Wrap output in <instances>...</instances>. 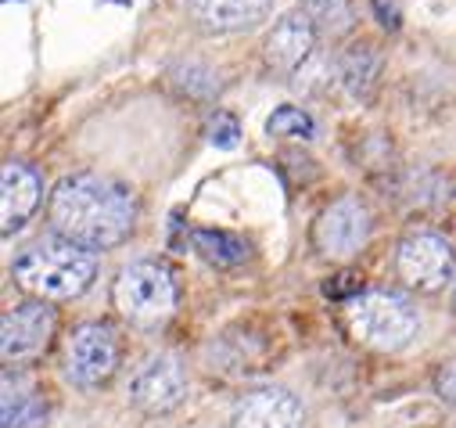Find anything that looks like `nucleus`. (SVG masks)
<instances>
[{
	"instance_id": "obj_1",
	"label": "nucleus",
	"mask_w": 456,
	"mask_h": 428,
	"mask_svg": "<svg viewBox=\"0 0 456 428\" xmlns=\"http://www.w3.org/2000/svg\"><path fill=\"white\" fill-rule=\"evenodd\" d=\"M137 205L130 191L97 173H72L51 194L54 227L83 249H111L134 231Z\"/></svg>"
},
{
	"instance_id": "obj_8",
	"label": "nucleus",
	"mask_w": 456,
	"mask_h": 428,
	"mask_svg": "<svg viewBox=\"0 0 456 428\" xmlns=\"http://www.w3.org/2000/svg\"><path fill=\"white\" fill-rule=\"evenodd\" d=\"M367 235H370V217L367 209L356 202V198H338L330 202L320 220L313 227V242L323 256L330 259H349L356 256L363 245H367Z\"/></svg>"
},
{
	"instance_id": "obj_3",
	"label": "nucleus",
	"mask_w": 456,
	"mask_h": 428,
	"mask_svg": "<svg viewBox=\"0 0 456 428\" xmlns=\"http://www.w3.org/2000/svg\"><path fill=\"white\" fill-rule=\"evenodd\" d=\"M349 328L363 346L395 353V350L410 346L420 320H417V309L399 292L374 288V292L349 299Z\"/></svg>"
},
{
	"instance_id": "obj_22",
	"label": "nucleus",
	"mask_w": 456,
	"mask_h": 428,
	"mask_svg": "<svg viewBox=\"0 0 456 428\" xmlns=\"http://www.w3.org/2000/svg\"><path fill=\"white\" fill-rule=\"evenodd\" d=\"M374 12H378V19H381L385 29H399V12L388 4V0H374Z\"/></svg>"
},
{
	"instance_id": "obj_18",
	"label": "nucleus",
	"mask_w": 456,
	"mask_h": 428,
	"mask_svg": "<svg viewBox=\"0 0 456 428\" xmlns=\"http://www.w3.org/2000/svg\"><path fill=\"white\" fill-rule=\"evenodd\" d=\"M367 58V47H353V54L346 58V83L356 97H367V86H370V72L360 65Z\"/></svg>"
},
{
	"instance_id": "obj_12",
	"label": "nucleus",
	"mask_w": 456,
	"mask_h": 428,
	"mask_svg": "<svg viewBox=\"0 0 456 428\" xmlns=\"http://www.w3.org/2000/svg\"><path fill=\"white\" fill-rule=\"evenodd\" d=\"M313 44H316V26H313V19H309L305 12H291V15H284V19L270 29V37H266V62H270L273 69H281V72H291V69H298V65L309 58Z\"/></svg>"
},
{
	"instance_id": "obj_19",
	"label": "nucleus",
	"mask_w": 456,
	"mask_h": 428,
	"mask_svg": "<svg viewBox=\"0 0 456 428\" xmlns=\"http://www.w3.org/2000/svg\"><path fill=\"white\" fill-rule=\"evenodd\" d=\"M238 137H241L238 119H231V116H216V119H212V127H208V141H212L216 148H234Z\"/></svg>"
},
{
	"instance_id": "obj_4",
	"label": "nucleus",
	"mask_w": 456,
	"mask_h": 428,
	"mask_svg": "<svg viewBox=\"0 0 456 428\" xmlns=\"http://www.w3.org/2000/svg\"><path fill=\"white\" fill-rule=\"evenodd\" d=\"M111 295H116V309L134 325H162L176 309V284L159 263H130Z\"/></svg>"
},
{
	"instance_id": "obj_5",
	"label": "nucleus",
	"mask_w": 456,
	"mask_h": 428,
	"mask_svg": "<svg viewBox=\"0 0 456 428\" xmlns=\"http://www.w3.org/2000/svg\"><path fill=\"white\" fill-rule=\"evenodd\" d=\"M395 270L410 288L438 292L445 281H452L456 252L438 235H410L395 252Z\"/></svg>"
},
{
	"instance_id": "obj_20",
	"label": "nucleus",
	"mask_w": 456,
	"mask_h": 428,
	"mask_svg": "<svg viewBox=\"0 0 456 428\" xmlns=\"http://www.w3.org/2000/svg\"><path fill=\"white\" fill-rule=\"evenodd\" d=\"M323 295H330V299H346V295H363V277L360 274H338L334 281H327L323 284Z\"/></svg>"
},
{
	"instance_id": "obj_16",
	"label": "nucleus",
	"mask_w": 456,
	"mask_h": 428,
	"mask_svg": "<svg viewBox=\"0 0 456 428\" xmlns=\"http://www.w3.org/2000/svg\"><path fill=\"white\" fill-rule=\"evenodd\" d=\"M302 8L313 19V26H323L327 33H346L353 26L349 0H302Z\"/></svg>"
},
{
	"instance_id": "obj_23",
	"label": "nucleus",
	"mask_w": 456,
	"mask_h": 428,
	"mask_svg": "<svg viewBox=\"0 0 456 428\" xmlns=\"http://www.w3.org/2000/svg\"><path fill=\"white\" fill-rule=\"evenodd\" d=\"M116 4H130V0H116Z\"/></svg>"
},
{
	"instance_id": "obj_10",
	"label": "nucleus",
	"mask_w": 456,
	"mask_h": 428,
	"mask_svg": "<svg viewBox=\"0 0 456 428\" xmlns=\"http://www.w3.org/2000/svg\"><path fill=\"white\" fill-rule=\"evenodd\" d=\"M231 428H302V407L284 389H256L238 399Z\"/></svg>"
},
{
	"instance_id": "obj_21",
	"label": "nucleus",
	"mask_w": 456,
	"mask_h": 428,
	"mask_svg": "<svg viewBox=\"0 0 456 428\" xmlns=\"http://www.w3.org/2000/svg\"><path fill=\"white\" fill-rule=\"evenodd\" d=\"M435 389H438V396H442L449 407H456V360H449V364L438 367V374H435Z\"/></svg>"
},
{
	"instance_id": "obj_6",
	"label": "nucleus",
	"mask_w": 456,
	"mask_h": 428,
	"mask_svg": "<svg viewBox=\"0 0 456 428\" xmlns=\"http://www.w3.org/2000/svg\"><path fill=\"white\" fill-rule=\"evenodd\" d=\"M183 396H187V374L180 360L169 353L148 357L130 378V403L141 407L144 414H169L183 403Z\"/></svg>"
},
{
	"instance_id": "obj_11",
	"label": "nucleus",
	"mask_w": 456,
	"mask_h": 428,
	"mask_svg": "<svg viewBox=\"0 0 456 428\" xmlns=\"http://www.w3.org/2000/svg\"><path fill=\"white\" fill-rule=\"evenodd\" d=\"M40 194H44V184L37 169L22 162H8L0 169V220H4V235L19 231L33 217V209L40 205Z\"/></svg>"
},
{
	"instance_id": "obj_7",
	"label": "nucleus",
	"mask_w": 456,
	"mask_h": 428,
	"mask_svg": "<svg viewBox=\"0 0 456 428\" xmlns=\"http://www.w3.org/2000/svg\"><path fill=\"white\" fill-rule=\"evenodd\" d=\"M119 364V342L111 335V328L104 325H83L72 332L69 339V353H65V371L76 385L94 389L101 382H108L116 374Z\"/></svg>"
},
{
	"instance_id": "obj_15",
	"label": "nucleus",
	"mask_w": 456,
	"mask_h": 428,
	"mask_svg": "<svg viewBox=\"0 0 456 428\" xmlns=\"http://www.w3.org/2000/svg\"><path fill=\"white\" fill-rule=\"evenodd\" d=\"M191 242H194V249H198L208 263H216V267H238V263L248 259V245H245L238 235L198 227V231H191Z\"/></svg>"
},
{
	"instance_id": "obj_24",
	"label": "nucleus",
	"mask_w": 456,
	"mask_h": 428,
	"mask_svg": "<svg viewBox=\"0 0 456 428\" xmlns=\"http://www.w3.org/2000/svg\"><path fill=\"white\" fill-rule=\"evenodd\" d=\"M452 306H456V295H452Z\"/></svg>"
},
{
	"instance_id": "obj_9",
	"label": "nucleus",
	"mask_w": 456,
	"mask_h": 428,
	"mask_svg": "<svg viewBox=\"0 0 456 428\" xmlns=\"http://www.w3.org/2000/svg\"><path fill=\"white\" fill-rule=\"evenodd\" d=\"M54 332V309L47 302H22L0 320V353L8 364L37 357Z\"/></svg>"
},
{
	"instance_id": "obj_2",
	"label": "nucleus",
	"mask_w": 456,
	"mask_h": 428,
	"mask_svg": "<svg viewBox=\"0 0 456 428\" xmlns=\"http://www.w3.org/2000/svg\"><path fill=\"white\" fill-rule=\"evenodd\" d=\"M94 270H97L94 256L83 245L69 242V238L37 242L12 267L15 281L26 292L40 295V299H76V295H83L94 281Z\"/></svg>"
},
{
	"instance_id": "obj_17",
	"label": "nucleus",
	"mask_w": 456,
	"mask_h": 428,
	"mask_svg": "<svg viewBox=\"0 0 456 428\" xmlns=\"http://www.w3.org/2000/svg\"><path fill=\"white\" fill-rule=\"evenodd\" d=\"M313 119H309V112H302V109H291V104H284V109H277L270 119H266V134L270 137H313Z\"/></svg>"
},
{
	"instance_id": "obj_14",
	"label": "nucleus",
	"mask_w": 456,
	"mask_h": 428,
	"mask_svg": "<svg viewBox=\"0 0 456 428\" xmlns=\"http://www.w3.org/2000/svg\"><path fill=\"white\" fill-rule=\"evenodd\" d=\"M0 417L4 428H44L47 424V407L40 392L12 374H4V396H0Z\"/></svg>"
},
{
	"instance_id": "obj_13",
	"label": "nucleus",
	"mask_w": 456,
	"mask_h": 428,
	"mask_svg": "<svg viewBox=\"0 0 456 428\" xmlns=\"http://www.w3.org/2000/svg\"><path fill=\"white\" fill-rule=\"evenodd\" d=\"M191 15L205 26V29H245L266 19V12L273 8V0H187Z\"/></svg>"
}]
</instances>
